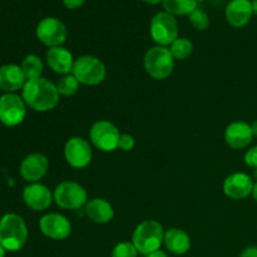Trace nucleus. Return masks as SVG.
I'll use <instances>...</instances> for the list:
<instances>
[{
    "instance_id": "nucleus-12",
    "label": "nucleus",
    "mask_w": 257,
    "mask_h": 257,
    "mask_svg": "<svg viewBox=\"0 0 257 257\" xmlns=\"http://www.w3.org/2000/svg\"><path fill=\"white\" fill-rule=\"evenodd\" d=\"M42 233L52 240H65L72 232V223L60 213H47L39 221Z\"/></svg>"
},
{
    "instance_id": "nucleus-6",
    "label": "nucleus",
    "mask_w": 257,
    "mask_h": 257,
    "mask_svg": "<svg viewBox=\"0 0 257 257\" xmlns=\"http://www.w3.org/2000/svg\"><path fill=\"white\" fill-rule=\"evenodd\" d=\"M54 202L63 210H79L88 202V193L82 185L72 181L60 182L53 192Z\"/></svg>"
},
{
    "instance_id": "nucleus-11",
    "label": "nucleus",
    "mask_w": 257,
    "mask_h": 257,
    "mask_svg": "<svg viewBox=\"0 0 257 257\" xmlns=\"http://www.w3.org/2000/svg\"><path fill=\"white\" fill-rule=\"evenodd\" d=\"M93 151L89 142L82 137H72L64 146V158L73 168H85L92 162Z\"/></svg>"
},
{
    "instance_id": "nucleus-14",
    "label": "nucleus",
    "mask_w": 257,
    "mask_h": 257,
    "mask_svg": "<svg viewBox=\"0 0 257 257\" xmlns=\"http://www.w3.org/2000/svg\"><path fill=\"white\" fill-rule=\"evenodd\" d=\"M49 161L42 153H32L27 156L20 163V176L27 182L35 183L42 180L48 172Z\"/></svg>"
},
{
    "instance_id": "nucleus-37",
    "label": "nucleus",
    "mask_w": 257,
    "mask_h": 257,
    "mask_svg": "<svg viewBox=\"0 0 257 257\" xmlns=\"http://www.w3.org/2000/svg\"><path fill=\"white\" fill-rule=\"evenodd\" d=\"M5 251L7 250H5V248L0 245V257H5Z\"/></svg>"
},
{
    "instance_id": "nucleus-1",
    "label": "nucleus",
    "mask_w": 257,
    "mask_h": 257,
    "mask_svg": "<svg viewBox=\"0 0 257 257\" xmlns=\"http://www.w3.org/2000/svg\"><path fill=\"white\" fill-rule=\"evenodd\" d=\"M22 98L25 104L37 112H48L59 103L57 85L45 78L27 80L22 89Z\"/></svg>"
},
{
    "instance_id": "nucleus-29",
    "label": "nucleus",
    "mask_w": 257,
    "mask_h": 257,
    "mask_svg": "<svg viewBox=\"0 0 257 257\" xmlns=\"http://www.w3.org/2000/svg\"><path fill=\"white\" fill-rule=\"evenodd\" d=\"M243 161H245L248 167L257 170V146L247 150V152L245 153V157H243Z\"/></svg>"
},
{
    "instance_id": "nucleus-30",
    "label": "nucleus",
    "mask_w": 257,
    "mask_h": 257,
    "mask_svg": "<svg viewBox=\"0 0 257 257\" xmlns=\"http://www.w3.org/2000/svg\"><path fill=\"white\" fill-rule=\"evenodd\" d=\"M62 2L67 9L73 10V9H78V8L82 7V5L85 3V0H62Z\"/></svg>"
},
{
    "instance_id": "nucleus-28",
    "label": "nucleus",
    "mask_w": 257,
    "mask_h": 257,
    "mask_svg": "<svg viewBox=\"0 0 257 257\" xmlns=\"http://www.w3.org/2000/svg\"><path fill=\"white\" fill-rule=\"evenodd\" d=\"M136 140L132 135L130 133H122L119 137V143H118V148L123 152H130L135 148Z\"/></svg>"
},
{
    "instance_id": "nucleus-10",
    "label": "nucleus",
    "mask_w": 257,
    "mask_h": 257,
    "mask_svg": "<svg viewBox=\"0 0 257 257\" xmlns=\"http://www.w3.org/2000/svg\"><path fill=\"white\" fill-rule=\"evenodd\" d=\"M27 104L24 99L14 93H7L0 97V122L8 127H14L24 120Z\"/></svg>"
},
{
    "instance_id": "nucleus-8",
    "label": "nucleus",
    "mask_w": 257,
    "mask_h": 257,
    "mask_svg": "<svg viewBox=\"0 0 257 257\" xmlns=\"http://www.w3.org/2000/svg\"><path fill=\"white\" fill-rule=\"evenodd\" d=\"M120 135L122 133H119L114 123L104 119L93 123L89 131L90 142L102 152H113L117 150Z\"/></svg>"
},
{
    "instance_id": "nucleus-17",
    "label": "nucleus",
    "mask_w": 257,
    "mask_h": 257,
    "mask_svg": "<svg viewBox=\"0 0 257 257\" xmlns=\"http://www.w3.org/2000/svg\"><path fill=\"white\" fill-rule=\"evenodd\" d=\"M226 20L233 28H243L252 18V4L250 0H231L225 9Z\"/></svg>"
},
{
    "instance_id": "nucleus-20",
    "label": "nucleus",
    "mask_w": 257,
    "mask_h": 257,
    "mask_svg": "<svg viewBox=\"0 0 257 257\" xmlns=\"http://www.w3.org/2000/svg\"><path fill=\"white\" fill-rule=\"evenodd\" d=\"M85 213L92 222L99 223V225L110 222L114 217L113 206L104 198L88 200L87 205H85Z\"/></svg>"
},
{
    "instance_id": "nucleus-23",
    "label": "nucleus",
    "mask_w": 257,
    "mask_h": 257,
    "mask_svg": "<svg viewBox=\"0 0 257 257\" xmlns=\"http://www.w3.org/2000/svg\"><path fill=\"white\" fill-rule=\"evenodd\" d=\"M20 67H22L23 73H24L27 80L42 78L44 64H43V60L40 59L38 55L35 54L27 55V57L23 59L22 65H20Z\"/></svg>"
},
{
    "instance_id": "nucleus-18",
    "label": "nucleus",
    "mask_w": 257,
    "mask_h": 257,
    "mask_svg": "<svg viewBox=\"0 0 257 257\" xmlns=\"http://www.w3.org/2000/svg\"><path fill=\"white\" fill-rule=\"evenodd\" d=\"M74 58L69 49L62 47L49 48L47 52V64L57 74H69L73 70Z\"/></svg>"
},
{
    "instance_id": "nucleus-4",
    "label": "nucleus",
    "mask_w": 257,
    "mask_h": 257,
    "mask_svg": "<svg viewBox=\"0 0 257 257\" xmlns=\"http://www.w3.org/2000/svg\"><path fill=\"white\" fill-rule=\"evenodd\" d=\"M143 64L150 77H152L153 79L163 80L172 74L175 68V58L171 54L170 48L156 45L147 50Z\"/></svg>"
},
{
    "instance_id": "nucleus-38",
    "label": "nucleus",
    "mask_w": 257,
    "mask_h": 257,
    "mask_svg": "<svg viewBox=\"0 0 257 257\" xmlns=\"http://www.w3.org/2000/svg\"><path fill=\"white\" fill-rule=\"evenodd\" d=\"M197 2H205V0H197Z\"/></svg>"
},
{
    "instance_id": "nucleus-35",
    "label": "nucleus",
    "mask_w": 257,
    "mask_h": 257,
    "mask_svg": "<svg viewBox=\"0 0 257 257\" xmlns=\"http://www.w3.org/2000/svg\"><path fill=\"white\" fill-rule=\"evenodd\" d=\"M252 197L253 200L257 202V182H255V185H253V190H252Z\"/></svg>"
},
{
    "instance_id": "nucleus-32",
    "label": "nucleus",
    "mask_w": 257,
    "mask_h": 257,
    "mask_svg": "<svg viewBox=\"0 0 257 257\" xmlns=\"http://www.w3.org/2000/svg\"><path fill=\"white\" fill-rule=\"evenodd\" d=\"M146 257H168L167 253L165 252V251H162L160 248V250L157 251H153V252L148 253V255H146Z\"/></svg>"
},
{
    "instance_id": "nucleus-21",
    "label": "nucleus",
    "mask_w": 257,
    "mask_h": 257,
    "mask_svg": "<svg viewBox=\"0 0 257 257\" xmlns=\"http://www.w3.org/2000/svg\"><path fill=\"white\" fill-rule=\"evenodd\" d=\"M163 243L166 248L175 255H185L191 248L190 235L186 231L176 227L166 231Z\"/></svg>"
},
{
    "instance_id": "nucleus-24",
    "label": "nucleus",
    "mask_w": 257,
    "mask_h": 257,
    "mask_svg": "<svg viewBox=\"0 0 257 257\" xmlns=\"http://www.w3.org/2000/svg\"><path fill=\"white\" fill-rule=\"evenodd\" d=\"M170 52L175 60H185L192 54L193 44L187 38H177L170 45Z\"/></svg>"
},
{
    "instance_id": "nucleus-36",
    "label": "nucleus",
    "mask_w": 257,
    "mask_h": 257,
    "mask_svg": "<svg viewBox=\"0 0 257 257\" xmlns=\"http://www.w3.org/2000/svg\"><path fill=\"white\" fill-rule=\"evenodd\" d=\"M251 4H252L253 14L257 15V0H252V2H251Z\"/></svg>"
},
{
    "instance_id": "nucleus-27",
    "label": "nucleus",
    "mask_w": 257,
    "mask_h": 257,
    "mask_svg": "<svg viewBox=\"0 0 257 257\" xmlns=\"http://www.w3.org/2000/svg\"><path fill=\"white\" fill-rule=\"evenodd\" d=\"M138 251L133 242L123 241L117 243L112 251V257H137Z\"/></svg>"
},
{
    "instance_id": "nucleus-31",
    "label": "nucleus",
    "mask_w": 257,
    "mask_h": 257,
    "mask_svg": "<svg viewBox=\"0 0 257 257\" xmlns=\"http://www.w3.org/2000/svg\"><path fill=\"white\" fill-rule=\"evenodd\" d=\"M240 257H257V246H248L241 252Z\"/></svg>"
},
{
    "instance_id": "nucleus-5",
    "label": "nucleus",
    "mask_w": 257,
    "mask_h": 257,
    "mask_svg": "<svg viewBox=\"0 0 257 257\" xmlns=\"http://www.w3.org/2000/svg\"><path fill=\"white\" fill-rule=\"evenodd\" d=\"M72 74L80 84L98 85L107 77V69L99 58L94 55H82L75 59Z\"/></svg>"
},
{
    "instance_id": "nucleus-15",
    "label": "nucleus",
    "mask_w": 257,
    "mask_h": 257,
    "mask_svg": "<svg viewBox=\"0 0 257 257\" xmlns=\"http://www.w3.org/2000/svg\"><path fill=\"white\" fill-rule=\"evenodd\" d=\"M23 200L25 205L33 211H44L54 201L53 193L47 186L42 183H30L23 191Z\"/></svg>"
},
{
    "instance_id": "nucleus-34",
    "label": "nucleus",
    "mask_w": 257,
    "mask_h": 257,
    "mask_svg": "<svg viewBox=\"0 0 257 257\" xmlns=\"http://www.w3.org/2000/svg\"><path fill=\"white\" fill-rule=\"evenodd\" d=\"M145 3H147V4H151V5H156V4H160L161 2H163V0H143Z\"/></svg>"
},
{
    "instance_id": "nucleus-25",
    "label": "nucleus",
    "mask_w": 257,
    "mask_h": 257,
    "mask_svg": "<svg viewBox=\"0 0 257 257\" xmlns=\"http://www.w3.org/2000/svg\"><path fill=\"white\" fill-rule=\"evenodd\" d=\"M79 84L80 83L78 82L77 78H75L72 73H69V74L62 75V78L58 80V83L55 85H57V89H58V93H59V95L70 97V95H74L75 93L78 92V89H79Z\"/></svg>"
},
{
    "instance_id": "nucleus-2",
    "label": "nucleus",
    "mask_w": 257,
    "mask_h": 257,
    "mask_svg": "<svg viewBox=\"0 0 257 257\" xmlns=\"http://www.w3.org/2000/svg\"><path fill=\"white\" fill-rule=\"evenodd\" d=\"M28 240V227L17 213H7L0 218V245L7 251H19Z\"/></svg>"
},
{
    "instance_id": "nucleus-13",
    "label": "nucleus",
    "mask_w": 257,
    "mask_h": 257,
    "mask_svg": "<svg viewBox=\"0 0 257 257\" xmlns=\"http://www.w3.org/2000/svg\"><path fill=\"white\" fill-rule=\"evenodd\" d=\"M253 181L243 172L231 173L223 181V192L231 200H243L252 195Z\"/></svg>"
},
{
    "instance_id": "nucleus-16",
    "label": "nucleus",
    "mask_w": 257,
    "mask_h": 257,
    "mask_svg": "<svg viewBox=\"0 0 257 257\" xmlns=\"http://www.w3.org/2000/svg\"><path fill=\"white\" fill-rule=\"evenodd\" d=\"M252 130L251 124L237 120L227 125L225 131V141L233 150H243L252 142Z\"/></svg>"
},
{
    "instance_id": "nucleus-26",
    "label": "nucleus",
    "mask_w": 257,
    "mask_h": 257,
    "mask_svg": "<svg viewBox=\"0 0 257 257\" xmlns=\"http://www.w3.org/2000/svg\"><path fill=\"white\" fill-rule=\"evenodd\" d=\"M188 17H190L191 24L197 30H206L210 27V18H208L207 13L205 10L200 9V8L193 10Z\"/></svg>"
},
{
    "instance_id": "nucleus-19",
    "label": "nucleus",
    "mask_w": 257,
    "mask_h": 257,
    "mask_svg": "<svg viewBox=\"0 0 257 257\" xmlns=\"http://www.w3.org/2000/svg\"><path fill=\"white\" fill-rule=\"evenodd\" d=\"M27 78L23 73L22 67L17 64H7L0 67V89L13 93L23 89Z\"/></svg>"
},
{
    "instance_id": "nucleus-22",
    "label": "nucleus",
    "mask_w": 257,
    "mask_h": 257,
    "mask_svg": "<svg viewBox=\"0 0 257 257\" xmlns=\"http://www.w3.org/2000/svg\"><path fill=\"white\" fill-rule=\"evenodd\" d=\"M163 8L166 13L173 15H190L195 9H197V0H163Z\"/></svg>"
},
{
    "instance_id": "nucleus-9",
    "label": "nucleus",
    "mask_w": 257,
    "mask_h": 257,
    "mask_svg": "<svg viewBox=\"0 0 257 257\" xmlns=\"http://www.w3.org/2000/svg\"><path fill=\"white\" fill-rule=\"evenodd\" d=\"M37 37L40 42L49 48L62 47L67 40V27L57 18H44L37 25Z\"/></svg>"
},
{
    "instance_id": "nucleus-3",
    "label": "nucleus",
    "mask_w": 257,
    "mask_h": 257,
    "mask_svg": "<svg viewBox=\"0 0 257 257\" xmlns=\"http://www.w3.org/2000/svg\"><path fill=\"white\" fill-rule=\"evenodd\" d=\"M165 240V230L158 221L145 220L137 225L133 231L132 242L138 253L148 255L153 251L160 250Z\"/></svg>"
},
{
    "instance_id": "nucleus-33",
    "label": "nucleus",
    "mask_w": 257,
    "mask_h": 257,
    "mask_svg": "<svg viewBox=\"0 0 257 257\" xmlns=\"http://www.w3.org/2000/svg\"><path fill=\"white\" fill-rule=\"evenodd\" d=\"M251 130H252L253 137L257 138V119L253 120V122L251 123Z\"/></svg>"
},
{
    "instance_id": "nucleus-7",
    "label": "nucleus",
    "mask_w": 257,
    "mask_h": 257,
    "mask_svg": "<svg viewBox=\"0 0 257 257\" xmlns=\"http://www.w3.org/2000/svg\"><path fill=\"white\" fill-rule=\"evenodd\" d=\"M150 33L157 45H171L178 38L177 20L173 15L166 12L157 13L151 20Z\"/></svg>"
}]
</instances>
